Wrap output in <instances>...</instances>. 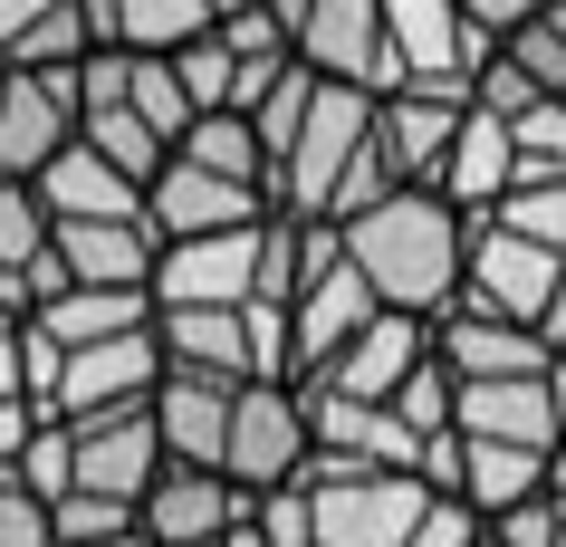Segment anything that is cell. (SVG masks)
<instances>
[{
  "label": "cell",
  "instance_id": "cell-1",
  "mask_svg": "<svg viewBox=\"0 0 566 547\" xmlns=\"http://www.w3.org/2000/svg\"><path fill=\"white\" fill-rule=\"evenodd\" d=\"M336 250H346V270L375 288V307H394V317H442V307L461 298L471 221L451 212L442 192L394 182L385 202H365L356 221H336Z\"/></svg>",
  "mask_w": 566,
  "mask_h": 547
},
{
  "label": "cell",
  "instance_id": "cell-2",
  "mask_svg": "<svg viewBox=\"0 0 566 547\" xmlns=\"http://www.w3.org/2000/svg\"><path fill=\"white\" fill-rule=\"evenodd\" d=\"M385 192H394V173H385V154H375V87L317 77L298 135L279 145V164H269V212H289V221H356L365 202H385Z\"/></svg>",
  "mask_w": 566,
  "mask_h": 547
},
{
  "label": "cell",
  "instance_id": "cell-3",
  "mask_svg": "<svg viewBox=\"0 0 566 547\" xmlns=\"http://www.w3.org/2000/svg\"><path fill=\"white\" fill-rule=\"evenodd\" d=\"M182 125H192V106H182L164 59H135V49L77 59V145L96 164H116L125 182H154V164L182 145Z\"/></svg>",
  "mask_w": 566,
  "mask_h": 547
},
{
  "label": "cell",
  "instance_id": "cell-4",
  "mask_svg": "<svg viewBox=\"0 0 566 547\" xmlns=\"http://www.w3.org/2000/svg\"><path fill=\"white\" fill-rule=\"evenodd\" d=\"M20 375H30V403L49 423H77V413L145 403L164 385V346H154V317L116 327V336H87V346H49V336L20 327Z\"/></svg>",
  "mask_w": 566,
  "mask_h": 547
},
{
  "label": "cell",
  "instance_id": "cell-5",
  "mask_svg": "<svg viewBox=\"0 0 566 547\" xmlns=\"http://www.w3.org/2000/svg\"><path fill=\"white\" fill-rule=\"evenodd\" d=\"M154 346L182 375H231V385H289V336L279 307H154Z\"/></svg>",
  "mask_w": 566,
  "mask_h": 547
},
{
  "label": "cell",
  "instance_id": "cell-6",
  "mask_svg": "<svg viewBox=\"0 0 566 547\" xmlns=\"http://www.w3.org/2000/svg\"><path fill=\"white\" fill-rule=\"evenodd\" d=\"M307 518H317V547H403L422 518V481L413 471H365V461L307 452Z\"/></svg>",
  "mask_w": 566,
  "mask_h": 547
},
{
  "label": "cell",
  "instance_id": "cell-7",
  "mask_svg": "<svg viewBox=\"0 0 566 547\" xmlns=\"http://www.w3.org/2000/svg\"><path fill=\"white\" fill-rule=\"evenodd\" d=\"M461 298L547 336V317H557V298H566V250L518 241V231H500V221H471V250H461Z\"/></svg>",
  "mask_w": 566,
  "mask_h": 547
},
{
  "label": "cell",
  "instance_id": "cell-8",
  "mask_svg": "<svg viewBox=\"0 0 566 547\" xmlns=\"http://www.w3.org/2000/svg\"><path fill=\"white\" fill-rule=\"evenodd\" d=\"M490 49L500 39H480L451 0H385V77H375V96L385 87H461L471 96Z\"/></svg>",
  "mask_w": 566,
  "mask_h": 547
},
{
  "label": "cell",
  "instance_id": "cell-9",
  "mask_svg": "<svg viewBox=\"0 0 566 547\" xmlns=\"http://www.w3.org/2000/svg\"><path fill=\"white\" fill-rule=\"evenodd\" d=\"M67 432V490L87 499H145L154 471H164V432H154V403H116V413H77Z\"/></svg>",
  "mask_w": 566,
  "mask_h": 547
},
{
  "label": "cell",
  "instance_id": "cell-10",
  "mask_svg": "<svg viewBox=\"0 0 566 547\" xmlns=\"http://www.w3.org/2000/svg\"><path fill=\"white\" fill-rule=\"evenodd\" d=\"M307 471V403L298 385H240L231 432H221V481L240 490H279Z\"/></svg>",
  "mask_w": 566,
  "mask_h": 547
},
{
  "label": "cell",
  "instance_id": "cell-11",
  "mask_svg": "<svg viewBox=\"0 0 566 547\" xmlns=\"http://www.w3.org/2000/svg\"><path fill=\"white\" fill-rule=\"evenodd\" d=\"M260 221L250 231H202V241H164L145 298L154 307H250L260 298Z\"/></svg>",
  "mask_w": 566,
  "mask_h": 547
},
{
  "label": "cell",
  "instance_id": "cell-12",
  "mask_svg": "<svg viewBox=\"0 0 566 547\" xmlns=\"http://www.w3.org/2000/svg\"><path fill=\"white\" fill-rule=\"evenodd\" d=\"M432 365H442L451 385H500V375H557L566 356L537 327H518V317H490V307L451 298L432 317Z\"/></svg>",
  "mask_w": 566,
  "mask_h": 547
},
{
  "label": "cell",
  "instance_id": "cell-13",
  "mask_svg": "<svg viewBox=\"0 0 566 547\" xmlns=\"http://www.w3.org/2000/svg\"><path fill=\"white\" fill-rule=\"evenodd\" d=\"M77 145V67L39 77V67H0V182H39Z\"/></svg>",
  "mask_w": 566,
  "mask_h": 547
},
{
  "label": "cell",
  "instance_id": "cell-14",
  "mask_svg": "<svg viewBox=\"0 0 566 547\" xmlns=\"http://www.w3.org/2000/svg\"><path fill=\"white\" fill-rule=\"evenodd\" d=\"M269 212L260 182H231V173H202V164H182V154H164L145 182V231L154 241H202V231H250V221Z\"/></svg>",
  "mask_w": 566,
  "mask_h": 547
},
{
  "label": "cell",
  "instance_id": "cell-15",
  "mask_svg": "<svg viewBox=\"0 0 566 547\" xmlns=\"http://www.w3.org/2000/svg\"><path fill=\"white\" fill-rule=\"evenodd\" d=\"M240 518H250V490H240V481L164 461V471H154V490L135 499V538H145V547H221Z\"/></svg>",
  "mask_w": 566,
  "mask_h": 547
},
{
  "label": "cell",
  "instance_id": "cell-16",
  "mask_svg": "<svg viewBox=\"0 0 566 547\" xmlns=\"http://www.w3.org/2000/svg\"><path fill=\"white\" fill-rule=\"evenodd\" d=\"M451 432H471V442H518V452H557V432H566V365L557 375L451 385Z\"/></svg>",
  "mask_w": 566,
  "mask_h": 547
},
{
  "label": "cell",
  "instance_id": "cell-17",
  "mask_svg": "<svg viewBox=\"0 0 566 547\" xmlns=\"http://www.w3.org/2000/svg\"><path fill=\"white\" fill-rule=\"evenodd\" d=\"M289 59L336 87H375L385 77V0H307L289 20Z\"/></svg>",
  "mask_w": 566,
  "mask_h": 547
},
{
  "label": "cell",
  "instance_id": "cell-18",
  "mask_svg": "<svg viewBox=\"0 0 566 547\" xmlns=\"http://www.w3.org/2000/svg\"><path fill=\"white\" fill-rule=\"evenodd\" d=\"M365 317H385V307H375V288H365V278L346 270V250H336L327 270H317L298 298L279 307V336H289V385H298V375H317V365H327L336 346L365 327Z\"/></svg>",
  "mask_w": 566,
  "mask_h": 547
},
{
  "label": "cell",
  "instance_id": "cell-19",
  "mask_svg": "<svg viewBox=\"0 0 566 547\" xmlns=\"http://www.w3.org/2000/svg\"><path fill=\"white\" fill-rule=\"evenodd\" d=\"M461 106H471L461 87H385V96H375V154H385V173L432 192L442 145H451V125H461Z\"/></svg>",
  "mask_w": 566,
  "mask_h": 547
},
{
  "label": "cell",
  "instance_id": "cell-20",
  "mask_svg": "<svg viewBox=\"0 0 566 547\" xmlns=\"http://www.w3.org/2000/svg\"><path fill=\"white\" fill-rule=\"evenodd\" d=\"M422 356H432V317H394V307H385V317H365V327L346 336V346H336L317 375H298V385H327V395H365V403H385Z\"/></svg>",
  "mask_w": 566,
  "mask_h": 547
},
{
  "label": "cell",
  "instance_id": "cell-21",
  "mask_svg": "<svg viewBox=\"0 0 566 547\" xmlns=\"http://www.w3.org/2000/svg\"><path fill=\"white\" fill-rule=\"evenodd\" d=\"M231 375H182V365H164V385H154V432H164V461H182V471H221V432H231Z\"/></svg>",
  "mask_w": 566,
  "mask_h": 547
},
{
  "label": "cell",
  "instance_id": "cell-22",
  "mask_svg": "<svg viewBox=\"0 0 566 547\" xmlns=\"http://www.w3.org/2000/svg\"><path fill=\"white\" fill-rule=\"evenodd\" d=\"M49 241H59V278L67 288H154V231L145 212L125 221H49Z\"/></svg>",
  "mask_w": 566,
  "mask_h": 547
},
{
  "label": "cell",
  "instance_id": "cell-23",
  "mask_svg": "<svg viewBox=\"0 0 566 547\" xmlns=\"http://www.w3.org/2000/svg\"><path fill=\"white\" fill-rule=\"evenodd\" d=\"M59 241H49V202L30 182H0V317H30L39 298H59Z\"/></svg>",
  "mask_w": 566,
  "mask_h": 547
},
{
  "label": "cell",
  "instance_id": "cell-24",
  "mask_svg": "<svg viewBox=\"0 0 566 547\" xmlns=\"http://www.w3.org/2000/svg\"><path fill=\"white\" fill-rule=\"evenodd\" d=\"M77 10H87V49H135V59H174L221 20V0H77Z\"/></svg>",
  "mask_w": 566,
  "mask_h": 547
},
{
  "label": "cell",
  "instance_id": "cell-25",
  "mask_svg": "<svg viewBox=\"0 0 566 547\" xmlns=\"http://www.w3.org/2000/svg\"><path fill=\"white\" fill-rule=\"evenodd\" d=\"M509 173H518L509 125H500V116H480V106H461V125H451V145H442V173H432V192H442L461 221H480V212L509 192Z\"/></svg>",
  "mask_w": 566,
  "mask_h": 547
},
{
  "label": "cell",
  "instance_id": "cell-26",
  "mask_svg": "<svg viewBox=\"0 0 566 547\" xmlns=\"http://www.w3.org/2000/svg\"><path fill=\"white\" fill-rule=\"evenodd\" d=\"M547 490V452H518V442H471V432H451V499H471L480 518L518 509Z\"/></svg>",
  "mask_w": 566,
  "mask_h": 547
},
{
  "label": "cell",
  "instance_id": "cell-27",
  "mask_svg": "<svg viewBox=\"0 0 566 547\" xmlns=\"http://www.w3.org/2000/svg\"><path fill=\"white\" fill-rule=\"evenodd\" d=\"M30 192L49 202V221H125V212H145V182H125L116 164H96L87 145H67L59 164H39Z\"/></svg>",
  "mask_w": 566,
  "mask_h": 547
},
{
  "label": "cell",
  "instance_id": "cell-28",
  "mask_svg": "<svg viewBox=\"0 0 566 547\" xmlns=\"http://www.w3.org/2000/svg\"><path fill=\"white\" fill-rule=\"evenodd\" d=\"M182 164H202V173H231V182H260L269 192V164H260V135H250V125L240 116H192L182 125Z\"/></svg>",
  "mask_w": 566,
  "mask_h": 547
},
{
  "label": "cell",
  "instance_id": "cell-29",
  "mask_svg": "<svg viewBox=\"0 0 566 547\" xmlns=\"http://www.w3.org/2000/svg\"><path fill=\"white\" fill-rule=\"evenodd\" d=\"M480 221H500V231H518V241H547V250H566V173H518L490 202Z\"/></svg>",
  "mask_w": 566,
  "mask_h": 547
},
{
  "label": "cell",
  "instance_id": "cell-30",
  "mask_svg": "<svg viewBox=\"0 0 566 547\" xmlns=\"http://www.w3.org/2000/svg\"><path fill=\"white\" fill-rule=\"evenodd\" d=\"M509 154H518V173H566V96H537L528 116H509Z\"/></svg>",
  "mask_w": 566,
  "mask_h": 547
},
{
  "label": "cell",
  "instance_id": "cell-31",
  "mask_svg": "<svg viewBox=\"0 0 566 547\" xmlns=\"http://www.w3.org/2000/svg\"><path fill=\"white\" fill-rule=\"evenodd\" d=\"M307 96H317V77H307V67H279V87L240 116L250 135H260V164H279V145H289V135H298V116H307Z\"/></svg>",
  "mask_w": 566,
  "mask_h": 547
},
{
  "label": "cell",
  "instance_id": "cell-32",
  "mask_svg": "<svg viewBox=\"0 0 566 547\" xmlns=\"http://www.w3.org/2000/svg\"><path fill=\"white\" fill-rule=\"evenodd\" d=\"M250 538H260V547H317V518H307V481L250 490Z\"/></svg>",
  "mask_w": 566,
  "mask_h": 547
},
{
  "label": "cell",
  "instance_id": "cell-33",
  "mask_svg": "<svg viewBox=\"0 0 566 547\" xmlns=\"http://www.w3.org/2000/svg\"><path fill=\"white\" fill-rule=\"evenodd\" d=\"M385 403H394V413H403V423L422 432V442H442V432H451V375H442L432 356H422V365L403 375V385H394Z\"/></svg>",
  "mask_w": 566,
  "mask_h": 547
},
{
  "label": "cell",
  "instance_id": "cell-34",
  "mask_svg": "<svg viewBox=\"0 0 566 547\" xmlns=\"http://www.w3.org/2000/svg\"><path fill=\"white\" fill-rule=\"evenodd\" d=\"M403 547H480V509L471 499H451V490H422V518Z\"/></svg>",
  "mask_w": 566,
  "mask_h": 547
},
{
  "label": "cell",
  "instance_id": "cell-35",
  "mask_svg": "<svg viewBox=\"0 0 566 547\" xmlns=\"http://www.w3.org/2000/svg\"><path fill=\"white\" fill-rule=\"evenodd\" d=\"M0 547H49V499L20 471H0Z\"/></svg>",
  "mask_w": 566,
  "mask_h": 547
},
{
  "label": "cell",
  "instance_id": "cell-36",
  "mask_svg": "<svg viewBox=\"0 0 566 547\" xmlns=\"http://www.w3.org/2000/svg\"><path fill=\"white\" fill-rule=\"evenodd\" d=\"M10 471H20L39 499H59V490H67V432H59V423H39V432H30V452L10 461Z\"/></svg>",
  "mask_w": 566,
  "mask_h": 547
},
{
  "label": "cell",
  "instance_id": "cell-37",
  "mask_svg": "<svg viewBox=\"0 0 566 547\" xmlns=\"http://www.w3.org/2000/svg\"><path fill=\"white\" fill-rule=\"evenodd\" d=\"M557 499H547V490H537V499H518V509H500V518H490V538H500V547H547V538H557Z\"/></svg>",
  "mask_w": 566,
  "mask_h": 547
},
{
  "label": "cell",
  "instance_id": "cell-38",
  "mask_svg": "<svg viewBox=\"0 0 566 547\" xmlns=\"http://www.w3.org/2000/svg\"><path fill=\"white\" fill-rule=\"evenodd\" d=\"M451 10H461V20H471L480 39H509V30H518V20H537L547 0H451Z\"/></svg>",
  "mask_w": 566,
  "mask_h": 547
},
{
  "label": "cell",
  "instance_id": "cell-39",
  "mask_svg": "<svg viewBox=\"0 0 566 547\" xmlns=\"http://www.w3.org/2000/svg\"><path fill=\"white\" fill-rule=\"evenodd\" d=\"M30 395V375H20V317H0V403Z\"/></svg>",
  "mask_w": 566,
  "mask_h": 547
},
{
  "label": "cell",
  "instance_id": "cell-40",
  "mask_svg": "<svg viewBox=\"0 0 566 547\" xmlns=\"http://www.w3.org/2000/svg\"><path fill=\"white\" fill-rule=\"evenodd\" d=\"M547 499L566 509V432H557V452H547Z\"/></svg>",
  "mask_w": 566,
  "mask_h": 547
},
{
  "label": "cell",
  "instance_id": "cell-41",
  "mask_svg": "<svg viewBox=\"0 0 566 547\" xmlns=\"http://www.w3.org/2000/svg\"><path fill=\"white\" fill-rule=\"evenodd\" d=\"M537 30H547V39L566 49V0H547V10H537Z\"/></svg>",
  "mask_w": 566,
  "mask_h": 547
},
{
  "label": "cell",
  "instance_id": "cell-42",
  "mask_svg": "<svg viewBox=\"0 0 566 547\" xmlns=\"http://www.w3.org/2000/svg\"><path fill=\"white\" fill-rule=\"evenodd\" d=\"M547 346H557V356H566V298H557V317H547Z\"/></svg>",
  "mask_w": 566,
  "mask_h": 547
},
{
  "label": "cell",
  "instance_id": "cell-43",
  "mask_svg": "<svg viewBox=\"0 0 566 547\" xmlns=\"http://www.w3.org/2000/svg\"><path fill=\"white\" fill-rule=\"evenodd\" d=\"M221 547H260V538H250V518H240V528H231V538H221Z\"/></svg>",
  "mask_w": 566,
  "mask_h": 547
},
{
  "label": "cell",
  "instance_id": "cell-44",
  "mask_svg": "<svg viewBox=\"0 0 566 547\" xmlns=\"http://www.w3.org/2000/svg\"><path fill=\"white\" fill-rule=\"evenodd\" d=\"M96 547H145V538H135V528H125V538H96Z\"/></svg>",
  "mask_w": 566,
  "mask_h": 547
},
{
  "label": "cell",
  "instance_id": "cell-45",
  "mask_svg": "<svg viewBox=\"0 0 566 547\" xmlns=\"http://www.w3.org/2000/svg\"><path fill=\"white\" fill-rule=\"evenodd\" d=\"M480 547H500V538H490V518H480Z\"/></svg>",
  "mask_w": 566,
  "mask_h": 547
},
{
  "label": "cell",
  "instance_id": "cell-46",
  "mask_svg": "<svg viewBox=\"0 0 566 547\" xmlns=\"http://www.w3.org/2000/svg\"><path fill=\"white\" fill-rule=\"evenodd\" d=\"M547 547H566V518H557V538H547Z\"/></svg>",
  "mask_w": 566,
  "mask_h": 547
}]
</instances>
